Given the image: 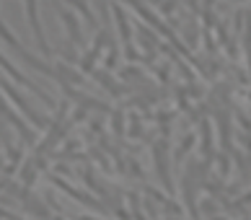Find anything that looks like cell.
Here are the masks:
<instances>
[{"mask_svg": "<svg viewBox=\"0 0 251 220\" xmlns=\"http://www.w3.org/2000/svg\"><path fill=\"white\" fill-rule=\"evenodd\" d=\"M202 155H204V163H207V169L212 166V124L210 119H202Z\"/></svg>", "mask_w": 251, "mask_h": 220, "instance_id": "obj_10", "label": "cell"}, {"mask_svg": "<svg viewBox=\"0 0 251 220\" xmlns=\"http://www.w3.org/2000/svg\"><path fill=\"white\" fill-rule=\"evenodd\" d=\"M0 70H3V75H5V78L16 80V83H21L24 88H29L34 96H39L47 109H57V98H54V96H50L44 88H39V86H36V83H34V80H31L29 75H24V73H21V68H16V65H13V62L5 57L3 52H0Z\"/></svg>", "mask_w": 251, "mask_h": 220, "instance_id": "obj_3", "label": "cell"}, {"mask_svg": "<svg viewBox=\"0 0 251 220\" xmlns=\"http://www.w3.org/2000/svg\"><path fill=\"white\" fill-rule=\"evenodd\" d=\"M111 130H114L117 137L125 135V119H122V112L119 109H114V119H111Z\"/></svg>", "mask_w": 251, "mask_h": 220, "instance_id": "obj_12", "label": "cell"}, {"mask_svg": "<svg viewBox=\"0 0 251 220\" xmlns=\"http://www.w3.org/2000/svg\"><path fill=\"white\" fill-rule=\"evenodd\" d=\"M194 143H197V135H194V132H189V135H184V137H181L179 153H176V163H181V161H184V153H189Z\"/></svg>", "mask_w": 251, "mask_h": 220, "instance_id": "obj_11", "label": "cell"}, {"mask_svg": "<svg viewBox=\"0 0 251 220\" xmlns=\"http://www.w3.org/2000/svg\"><path fill=\"white\" fill-rule=\"evenodd\" d=\"M54 11H57L60 18H62V26H65V31H68V36H70V47L78 49L83 44V29H80L78 16L73 13L68 5H60V3H54Z\"/></svg>", "mask_w": 251, "mask_h": 220, "instance_id": "obj_6", "label": "cell"}, {"mask_svg": "<svg viewBox=\"0 0 251 220\" xmlns=\"http://www.w3.org/2000/svg\"><path fill=\"white\" fill-rule=\"evenodd\" d=\"M50 184H54V187H60L62 192H68V195L73 197V199H78V202H83V205H88V207H94V210H99V213H104V207L106 205H101L99 202V199L96 197H88V195H83V192H78V189H73L70 184H68V181H65V179H60V176H54V173H50Z\"/></svg>", "mask_w": 251, "mask_h": 220, "instance_id": "obj_8", "label": "cell"}, {"mask_svg": "<svg viewBox=\"0 0 251 220\" xmlns=\"http://www.w3.org/2000/svg\"><path fill=\"white\" fill-rule=\"evenodd\" d=\"M24 11H26V16H29V24H31V31H34L36 47L42 49V54H44L47 60H52V47H50L47 34H44L42 21H39V5H36V3H26V5H24Z\"/></svg>", "mask_w": 251, "mask_h": 220, "instance_id": "obj_5", "label": "cell"}, {"mask_svg": "<svg viewBox=\"0 0 251 220\" xmlns=\"http://www.w3.org/2000/svg\"><path fill=\"white\" fill-rule=\"evenodd\" d=\"M0 94L11 98L13 106L18 109V112H21V117H24V119H29L34 130H47V127H50L52 119H50V117H42L39 112H36V109L29 104V98H26V96L21 94V91H18V88L11 83V80H8V78L3 75V73H0Z\"/></svg>", "mask_w": 251, "mask_h": 220, "instance_id": "obj_2", "label": "cell"}, {"mask_svg": "<svg viewBox=\"0 0 251 220\" xmlns=\"http://www.w3.org/2000/svg\"><path fill=\"white\" fill-rule=\"evenodd\" d=\"M109 11L114 13V21H117V29H119V36H122V44H125V54L129 62H137L140 60V52L135 49L132 44V31H129V18H127V8L122 5H109Z\"/></svg>", "mask_w": 251, "mask_h": 220, "instance_id": "obj_4", "label": "cell"}, {"mask_svg": "<svg viewBox=\"0 0 251 220\" xmlns=\"http://www.w3.org/2000/svg\"><path fill=\"white\" fill-rule=\"evenodd\" d=\"M0 39H3V42L8 44V47H11V49H13V52H16L18 57H21V60H24L29 68L39 70L44 78H52V80H54V68H52V60H44V62H42V57H36V54H34L31 49H26L24 44L18 42V36H16L11 29H8V24H5V18H3V16H0Z\"/></svg>", "mask_w": 251, "mask_h": 220, "instance_id": "obj_1", "label": "cell"}, {"mask_svg": "<svg viewBox=\"0 0 251 220\" xmlns=\"http://www.w3.org/2000/svg\"><path fill=\"white\" fill-rule=\"evenodd\" d=\"M244 16H246L244 18V21H246V57H249V65H251V8Z\"/></svg>", "mask_w": 251, "mask_h": 220, "instance_id": "obj_13", "label": "cell"}, {"mask_svg": "<svg viewBox=\"0 0 251 220\" xmlns=\"http://www.w3.org/2000/svg\"><path fill=\"white\" fill-rule=\"evenodd\" d=\"M212 220H223V218H218V215H215V218H212Z\"/></svg>", "mask_w": 251, "mask_h": 220, "instance_id": "obj_15", "label": "cell"}, {"mask_svg": "<svg viewBox=\"0 0 251 220\" xmlns=\"http://www.w3.org/2000/svg\"><path fill=\"white\" fill-rule=\"evenodd\" d=\"M75 220H96V218H83V215H80V218H75Z\"/></svg>", "mask_w": 251, "mask_h": 220, "instance_id": "obj_14", "label": "cell"}, {"mask_svg": "<svg viewBox=\"0 0 251 220\" xmlns=\"http://www.w3.org/2000/svg\"><path fill=\"white\" fill-rule=\"evenodd\" d=\"M153 155H155V169L161 176V184L166 192H174V181H171V171H169V140H158L153 145Z\"/></svg>", "mask_w": 251, "mask_h": 220, "instance_id": "obj_7", "label": "cell"}, {"mask_svg": "<svg viewBox=\"0 0 251 220\" xmlns=\"http://www.w3.org/2000/svg\"><path fill=\"white\" fill-rule=\"evenodd\" d=\"M91 75H94V80H99V86H104V88L109 91L111 96H122L125 91H127L125 86H119L117 80L111 78V73H106V70H94Z\"/></svg>", "mask_w": 251, "mask_h": 220, "instance_id": "obj_9", "label": "cell"}]
</instances>
